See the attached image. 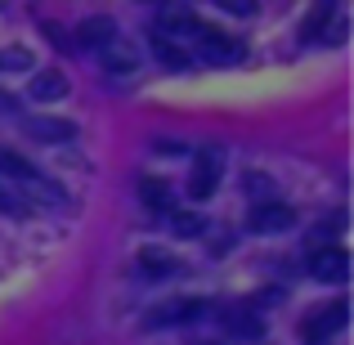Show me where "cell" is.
Here are the masks:
<instances>
[{
    "mask_svg": "<svg viewBox=\"0 0 354 345\" xmlns=\"http://www.w3.org/2000/svg\"><path fill=\"white\" fill-rule=\"evenodd\" d=\"M202 314H211V305H207V301H162V305H153V310L144 314V328H148V332L184 328V323L202 319Z\"/></svg>",
    "mask_w": 354,
    "mask_h": 345,
    "instance_id": "6da1fadb",
    "label": "cell"
},
{
    "mask_svg": "<svg viewBox=\"0 0 354 345\" xmlns=\"http://www.w3.org/2000/svg\"><path fill=\"white\" fill-rule=\"evenodd\" d=\"M198 45H202V59L207 63H238L242 54H247V45H242L238 36L216 32V27H207V23L198 27Z\"/></svg>",
    "mask_w": 354,
    "mask_h": 345,
    "instance_id": "7a4b0ae2",
    "label": "cell"
},
{
    "mask_svg": "<svg viewBox=\"0 0 354 345\" xmlns=\"http://www.w3.org/2000/svg\"><path fill=\"white\" fill-rule=\"evenodd\" d=\"M216 175H220V148H202L193 157V175H189V198H211L216 193Z\"/></svg>",
    "mask_w": 354,
    "mask_h": 345,
    "instance_id": "3957f363",
    "label": "cell"
},
{
    "mask_svg": "<svg viewBox=\"0 0 354 345\" xmlns=\"http://www.w3.org/2000/svg\"><path fill=\"white\" fill-rule=\"evenodd\" d=\"M310 274L319 278V283H346L350 278V256L346 247H319L310 256Z\"/></svg>",
    "mask_w": 354,
    "mask_h": 345,
    "instance_id": "277c9868",
    "label": "cell"
},
{
    "mask_svg": "<svg viewBox=\"0 0 354 345\" xmlns=\"http://www.w3.org/2000/svg\"><path fill=\"white\" fill-rule=\"evenodd\" d=\"M292 225H296V211L287 207V202H260V207L251 211V220H247L251 233H283Z\"/></svg>",
    "mask_w": 354,
    "mask_h": 345,
    "instance_id": "5b68a950",
    "label": "cell"
},
{
    "mask_svg": "<svg viewBox=\"0 0 354 345\" xmlns=\"http://www.w3.org/2000/svg\"><path fill=\"white\" fill-rule=\"evenodd\" d=\"M341 328H346V301H332V305H323V310L305 314V323H301L305 341H319V337H332V332H341Z\"/></svg>",
    "mask_w": 354,
    "mask_h": 345,
    "instance_id": "8992f818",
    "label": "cell"
},
{
    "mask_svg": "<svg viewBox=\"0 0 354 345\" xmlns=\"http://www.w3.org/2000/svg\"><path fill=\"white\" fill-rule=\"evenodd\" d=\"M18 189H23L27 211H32V207H50V211L68 207V193H63L54 180H45V175H32V180H27V184H18Z\"/></svg>",
    "mask_w": 354,
    "mask_h": 345,
    "instance_id": "52a82bcc",
    "label": "cell"
},
{
    "mask_svg": "<svg viewBox=\"0 0 354 345\" xmlns=\"http://www.w3.org/2000/svg\"><path fill=\"white\" fill-rule=\"evenodd\" d=\"M104 68L117 72V77H126V72L139 68V45L126 41V36H113V41L104 45Z\"/></svg>",
    "mask_w": 354,
    "mask_h": 345,
    "instance_id": "ba28073f",
    "label": "cell"
},
{
    "mask_svg": "<svg viewBox=\"0 0 354 345\" xmlns=\"http://www.w3.org/2000/svg\"><path fill=\"white\" fill-rule=\"evenodd\" d=\"M23 130L32 139H45V144H63V139L77 135V126H72V121H63V117H27Z\"/></svg>",
    "mask_w": 354,
    "mask_h": 345,
    "instance_id": "9c48e42d",
    "label": "cell"
},
{
    "mask_svg": "<svg viewBox=\"0 0 354 345\" xmlns=\"http://www.w3.org/2000/svg\"><path fill=\"white\" fill-rule=\"evenodd\" d=\"M113 36H117V23L108 14H90V18H81V27H77V45H99V50H104Z\"/></svg>",
    "mask_w": 354,
    "mask_h": 345,
    "instance_id": "30bf717a",
    "label": "cell"
},
{
    "mask_svg": "<svg viewBox=\"0 0 354 345\" xmlns=\"http://www.w3.org/2000/svg\"><path fill=\"white\" fill-rule=\"evenodd\" d=\"M63 95H68V77H63V72L45 68V72L32 77V99L36 104H54V99H63Z\"/></svg>",
    "mask_w": 354,
    "mask_h": 345,
    "instance_id": "8fae6325",
    "label": "cell"
},
{
    "mask_svg": "<svg viewBox=\"0 0 354 345\" xmlns=\"http://www.w3.org/2000/svg\"><path fill=\"white\" fill-rule=\"evenodd\" d=\"M153 54H157V63L171 68V72H189L193 68V54L184 50L180 41H166V36H153Z\"/></svg>",
    "mask_w": 354,
    "mask_h": 345,
    "instance_id": "7c38bea8",
    "label": "cell"
},
{
    "mask_svg": "<svg viewBox=\"0 0 354 345\" xmlns=\"http://www.w3.org/2000/svg\"><path fill=\"white\" fill-rule=\"evenodd\" d=\"M139 202L148 211H157V216H166L171 211V184L166 180H139Z\"/></svg>",
    "mask_w": 354,
    "mask_h": 345,
    "instance_id": "4fadbf2b",
    "label": "cell"
},
{
    "mask_svg": "<svg viewBox=\"0 0 354 345\" xmlns=\"http://www.w3.org/2000/svg\"><path fill=\"white\" fill-rule=\"evenodd\" d=\"M139 269H144V274H153V278H166V274H175V269H180V260L166 256V251H157V247H148V251H139Z\"/></svg>",
    "mask_w": 354,
    "mask_h": 345,
    "instance_id": "5bb4252c",
    "label": "cell"
},
{
    "mask_svg": "<svg viewBox=\"0 0 354 345\" xmlns=\"http://www.w3.org/2000/svg\"><path fill=\"white\" fill-rule=\"evenodd\" d=\"M225 323H229V332H234V337H251V341L265 332V328H260V319H256L251 310H229V314H225Z\"/></svg>",
    "mask_w": 354,
    "mask_h": 345,
    "instance_id": "9a60e30c",
    "label": "cell"
},
{
    "mask_svg": "<svg viewBox=\"0 0 354 345\" xmlns=\"http://www.w3.org/2000/svg\"><path fill=\"white\" fill-rule=\"evenodd\" d=\"M0 175H9V180L27 184V180L36 175V166L27 162V157H18V153H5V148H0Z\"/></svg>",
    "mask_w": 354,
    "mask_h": 345,
    "instance_id": "2e32d148",
    "label": "cell"
},
{
    "mask_svg": "<svg viewBox=\"0 0 354 345\" xmlns=\"http://www.w3.org/2000/svg\"><path fill=\"white\" fill-rule=\"evenodd\" d=\"M171 229L180 233V238H198L207 225H202V216H193V211H175V216H171Z\"/></svg>",
    "mask_w": 354,
    "mask_h": 345,
    "instance_id": "e0dca14e",
    "label": "cell"
},
{
    "mask_svg": "<svg viewBox=\"0 0 354 345\" xmlns=\"http://www.w3.org/2000/svg\"><path fill=\"white\" fill-rule=\"evenodd\" d=\"M0 211H5V216H27V202L18 198V193L9 189L5 180H0Z\"/></svg>",
    "mask_w": 354,
    "mask_h": 345,
    "instance_id": "ac0fdd59",
    "label": "cell"
},
{
    "mask_svg": "<svg viewBox=\"0 0 354 345\" xmlns=\"http://www.w3.org/2000/svg\"><path fill=\"white\" fill-rule=\"evenodd\" d=\"M269 189H274V180L260 171H251L247 180H242V193H251V198H269Z\"/></svg>",
    "mask_w": 354,
    "mask_h": 345,
    "instance_id": "d6986e66",
    "label": "cell"
},
{
    "mask_svg": "<svg viewBox=\"0 0 354 345\" xmlns=\"http://www.w3.org/2000/svg\"><path fill=\"white\" fill-rule=\"evenodd\" d=\"M328 18H332V9H328V5H323V9H314V14H310V18H305V32H301V36H305V41H310V36H314V32H319V27H323V23H328Z\"/></svg>",
    "mask_w": 354,
    "mask_h": 345,
    "instance_id": "ffe728a7",
    "label": "cell"
},
{
    "mask_svg": "<svg viewBox=\"0 0 354 345\" xmlns=\"http://www.w3.org/2000/svg\"><path fill=\"white\" fill-rule=\"evenodd\" d=\"M341 229H346V216H341V211H337V216H328V225H323L319 233H314V242H323V238H337Z\"/></svg>",
    "mask_w": 354,
    "mask_h": 345,
    "instance_id": "44dd1931",
    "label": "cell"
},
{
    "mask_svg": "<svg viewBox=\"0 0 354 345\" xmlns=\"http://www.w3.org/2000/svg\"><path fill=\"white\" fill-rule=\"evenodd\" d=\"M0 68H32V54L27 50H9V54H0Z\"/></svg>",
    "mask_w": 354,
    "mask_h": 345,
    "instance_id": "7402d4cb",
    "label": "cell"
},
{
    "mask_svg": "<svg viewBox=\"0 0 354 345\" xmlns=\"http://www.w3.org/2000/svg\"><path fill=\"white\" fill-rule=\"evenodd\" d=\"M220 5H225L229 14H251V9H256V5H251V0H220Z\"/></svg>",
    "mask_w": 354,
    "mask_h": 345,
    "instance_id": "603a6c76",
    "label": "cell"
},
{
    "mask_svg": "<svg viewBox=\"0 0 354 345\" xmlns=\"http://www.w3.org/2000/svg\"><path fill=\"white\" fill-rule=\"evenodd\" d=\"M14 108H18V99H14V95H5V90H0V117H5V113H14Z\"/></svg>",
    "mask_w": 354,
    "mask_h": 345,
    "instance_id": "cb8c5ba5",
    "label": "cell"
}]
</instances>
